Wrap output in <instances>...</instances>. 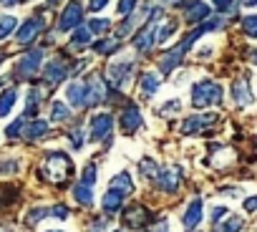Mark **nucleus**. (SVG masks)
Here are the masks:
<instances>
[{
  "label": "nucleus",
  "instance_id": "nucleus-1",
  "mask_svg": "<svg viewBox=\"0 0 257 232\" xmlns=\"http://www.w3.org/2000/svg\"><path fill=\"white\" fill-rule=\"evenodd\" d=\"M73 167H71V159L63 154V152H48L46 154V162H43V169H41V177L48 179L51 184H63L68 177H71Z\"/></svg>",
  "mask_w": 257,
  "mask_h": 232
},
{
  "label": "nucleus",
  "instance_id": "nucleus-2",
  "mask_svg": "<svg viewBox=\"0 0 257 232\" xmlns=\"http://www.w3.org/2000/svg\"><path fill=\"white\" fill-rule=\"evenodd\" d=\"M222 96H224V91H222V86L214 83V81H197V83L192 86V103H194L197 108L217 106V103H222Z\"/></svg>",
  "mask_w": 257,
  "mask_h": 232
},
{
  "label": "nucleus",
  "instance_id": "nucleus-3",
  "mask_svg": "<svg viewBox=\"0 0 257 232\" xmlns=\"http://www.w3.org/2000/svg\"><path fill=\"white\" fill-rule=\"evenodd\" d=\"M83 88H86V106H98L108 98L106 93V81L101 73H91L86 81H83Z\"/></svg>",
  "mask_w": 257,
  "mask_h": 232
},
{
  "label": "nucleus",
  "instance_id": "nucleus-4",
  "mask_svg": "<svg viewBox=\"0 0 257 232\" xmlns=\"http://www.w3.org/2000/svg\"><path fill=\"white\" fill-rule=\"evenodd\" d=\"M182 184V169L179 167H167L157 174V187L167 194H174Z\"/></svg>",
  "mask_w": 257,
  "mask_h": 232
},
{
  "label": "nucleus",
  "instance_id": "nucleus-5",
  "mask_svg": "<svg viewBox=\"0 0 257 232\" xmlns=\"http://www.w3.org/2000/svg\"><path fill=\"white\" fill-rule=\"evenodd\" d=\"M81 23H83V8H81L78 0H71L63 11V16H61V21H58V31H73Z\"/></svg>",
  "mask_w": 257,
  "mask_h": 232
},
{
  "label": "nucleus",
  "instance_id": "nucleus-6",
  "mask_svg": "<svg viewBox=\"0 0 257 232\" xmlns=\"http://www.w3.org/2000/svg\"><path fill=\"white\" fill-rule=\"evenodd\" d=\"M219 122L217 113H199V116H189L182 124V134H197V132H204L207 127H214Z\"/></svg>",
  "mask_w": 257,
  "mask_h": 232
},
{
  "label": "nucleus",
  "instance_id": "nucleus-7",
  "mask_svg": "<svg viewBox=\"0 0 257 232\" xmlns=\"http://www.w3.org/2000/svg\"><path fill=\"white\" fill-rule=\"evenodd\" d=\"M41 61H43V51H31V53H26V56L18 61V66H16V76L31 78L33 73H38Z\"/></svg>",
  "mask_w": 257,
  "mask_h": 232
},
{
  "label": "nucleus",
  "instance_id": "nucleus-8",
  "mask_svg": "<svg viewBox=\"0 0 257 232\" xmlns=\"http://www.w3.org/2000/svg\"><path fill=\"white\" fill-rule=\"evenodd\" d=\"M118 122H121V129H123L126 134L137 132V129H139V127L144 124V119H142V111H139V106H134V103L123 106V111H121V116H118Z\"/></svg>",
  "mask_w": 257,
  "mask_h": 232
},
{
  "label": "nucleus",
  "instance_id": "nucleus-9",
  "mask_svg": "<svg viewBox=\"0 0 257 232\" xmlns=\"http://www.w3.org/2000/svg\"><path fill=\"white\" fill-rule=\"evenodd\" d=\"M41 31H43V21H41V18H31V21H26V23L18 28L16 43H18V46H28V43H33V41L38 38Z\"/></svg>",
  "mask_w": 257,
  "mask_h": 232
},
{
  "label": "nucleus",
  "instance_id": "nucleus-10",
  "mask_svg": "<svg viewBox=\"0 0 257 232\" xmlns=\"http://www.w3.org/2000/svg\"><path fill=\"white\" fill-rule=\"evenodd\" d=\"M149 219H152L149 209L144 204H139V202L137 204H128L123 209V224H128V227H144Z\"/></svg>",
  "mask_w": 257,
  "mask_h": 232
},
{
  "label": "nucleus",
  "instance_id": "nucleus-11",
  "mask_svg": "<svg viewBox=\"0 0 257 232\" xmlns=\"http://www.w3.org/2000/svg\"><path fill=\"white\" fill-rule=\"evenodd\" d=\"M204 18H209V6L207 3H202V0H189V3H184V21L189 26H197Z\"/></svg>",
  "mask_w": 257,
  "mask_h": 232
},
{
  "label": "nucleus",
  "instance_id": "nucleus-12",
  "mask_svg": "<svg viewBox=\"0 0 257 232\" xmlns=\"http://www.w3.org/2000/svg\"><path fill=\"white\" fill-rule=\"evenodd\" d=\"M232 98L237 106H252L254 103V96H252V88L247 83V78H237L232 83Z\"/></svg>",
  "mask_w": 257,
  "mask_h": 232
},
{
  "label": "nucleus",
  "instance_id": "nucleus-13",
  "mask_svg": "<svg viewBox=\"0 0 257 232\" xmlns=\"http://www.w3.org/2000/svg\"><path fill=\"white\" fill-rule=\"evenodd\" d=\"M202 214H204V204H202L199 197H194V199L187 204V212H184V217H182L184 229H194V227L202 222Z\"/></svg>",
  "mask_w": 257,
  "mask_h": 232
},
{
  "label": "nucleus",
  "instance_id": "nucleus-14",
  "mask_svg": "<svg viewBox=\"0 0 257 232\" xmlns=\"http://www.w3.org/2000/svg\"><path fill=\"white\" fill-rule=\"evenodd\" d=\"M111 127H113V119L108 113H96L93 119H91V137L98 142V139H106L108 137V132H111Z\"/></svg>",
  "mask_w": 257,
  "mask_h": 232
},
{
  "label": "nucleus",
  "instance_id": "nucleus-15",
  "mask_svg": "<svg viewBox=\"0 0 257 232\" xmlns=\"http://www.w3.org/2000/svg\"><path fill=\"white\" fill-rule=\"evenodd\" d=\"M66 76H68V66L63 61L56 58V61L46 63V81H48V86H56V83L66 81Z\"/></svg>",
  "mask_w": 257,
  "mask_h": 232
},
{
  "label": "nucleus",
  "instance_id": "nucleus-16",
  "mask_svg": "<svg viewBox=\"0 0 257 232\" xmlns=\"http://www.w3.org/2000/svg\"><path fill=\"white\" fill-rule=\"evenodd\" d=\"M132 68H134V63H132V61L113 63V66H111V71H108L111 83H113V86H123V83L128 81V73H132Z\"/></svg>",
  "mask_w": 257,
  "mask_h": 232
},
{
  "label": "nucleus",
  "instance_id": "nucleus-17",
  "mask_svg": "<svg viewBox=\"0 0 257 232\" xmlns=\"http://www.w3.org/2000/svg\"><path fill=\"white\" fill-rule=\"evenodd\" d=\"M182 58H184V51H182L179 46H177V48H172L169 53H164V56H162V61H159V71H162L164 76H167V73H172V71L182 63Z\"/></svg>",
  "mask_w": 257,
  "mask_h": 232
},
{
  "label": "nucleus",
  "instance_id": "nucleus-18",
  "mask_svg": "<svg viewBox=\"0 0 257 232\" xmlns=\"http://www.w3.org/2000/svg\"><path fill=\"white\" fill-rule=\"evenodd\" d=\"M154 33H157V23H147L142 28V33L134 38V48L137 51H149L152 43H154Z\"/></svg>",
  "mask_w": 257,
  "mask_h": 232
},
{
  "label": "nucleus",
  "instance_id": "nucleus-19",
  "mask_svg": "<svg viewBox=\"0 0 257 232\" xmlns=\"http://www.w3.org/2000/svg\"><path fill=\"white\" fill-rule=\"evenodd\" d=\"M101 207H103V212H108V214L118 212V209L123 207V194L116 192V189H108V192L103 194V199H101Z\"/></svg>",
  "mask_w": 257,
  "mask_h": 232
},
{
  "label": "nucleus",
  "instance_id": "nucleus-20",
  "mask_svg": "<svg viewBox=\"0 0 257 232\" xmlns=\"http://www.w3.org/2000/svg\"><path fill=\"white\" fill-rule=\"evenodd\" d=\"M66 96H68L71 106H76V108H83V106H86V88H83V83H81V81L71 83V86H68V91H66Z\"/></svg>",
  "mask_w": 257,
  "mask_h": 232
},
{
  "label": "nucleus",
  "instance_id": "nucleus-21",
  "mask_svg": "<svg viewBox=\"0 0 257 232\" xmlns=\"http://www.w3.org/2000/svg\"><path fill=\"white\" fill-rule=\"evenodd\" d=\"M46 132H48V124H46V122H41V119H36V122L26 124L23 137H26V142H36V139H38V137H43Z\"/></svg>",
  "mask_w": 257,
  "mask_h": 232
},
{
  "label": "nucleus",
  "instance_id": "nucleus-22",
  "mask_svg": "<svg viewBox=\"0 0 257 232\" xmlns=\"http://www.w3.org/2000/svg\"><path fill=\"white\" fill-rule=\"evenodd\" d=\"M111 189H116V192H121V194L134 192V182H132V177H128V172L116 174V177L111 179Z\"/></svg>",
  "mask_w": 257,
  "mask_h": 232
},
{
  "label": "nucleus",
  "instance_id": "nucleus-23",
  "mask_svg": "<svg viewBox=\"0 0 257 232\" xmlns=\"http://www.w3.org/2000/svg\"><path fill=\"white\" fill-rule=\"evenodd\" d=\"M242 227H244L242 217L229 214L224 222H217V224H214V232H242Z\"/></svg>",
  "mask_w": 257,
  "mask_h": 232
},
{
  "label": "nucleus",
  "instance_id": "nucleus-24",
  "mask_svg": "<svg viewBox=\"0 0 257 232\" xmlns=\"http://www.w3.org/2000/svg\"><path fill=\"white\" fill-rule=\"evenodd\" d=\"M16 98H18V91L16 88H6L3 93H0V116H8L11 113Z\"/></svg>",
  "mask_w": 257,
  "mask_h": 232
},
{
  "label": "nucleus",
  "instance_id": "nucleus-25",
  "mask_svg": "<svg viewBox=\"0 0 257 232\" xmlns=\"http://www.w3.org/2000/svg\"><path fill=\"white\" fill-rule=\"evenodd\" d=\"M73 197H76V202H78V204H83V207H91V204H93L91 187H86V184H81V182L73 187Z\"/></svg>",
  "mask_w": 257,
  "mask_h": 232
},
{
  "label": "nucleus",
  "instance_id": "nucleus-26",
  "mask_svg": "<svg viewBox=\"0 0 257 232\" xmlns=\"http://www.w3.org/2000/svg\"><path fill=\"white\" fill-rule=\"evenodd\" d=\"M88 41H91L88 28H78V31L73 33V38H71V48H73V51H81V48L88 46Z\"/></svg>",
  "mask_w": 257,
  "mask_h": 232
},
{
  "label": "nucleus",
  "instance_id": "nucleus-27",
  "mask_svg": "<svg viewBox=\"0 0 257 232\" xmlns=\"http://www.w3.org/2000/svg\"><path fill=\"white\" fill-rule=\"evenodd\" d=\"M116 48H118V41H111V38H101V41L93 43V51L101 53V56H111Z\"/></svg>",
  "mask_w": 257,
  "mask_h": 232
},
{
  "label": "nucleus",
  "instance_id": "nucleus-28",
  "mask_svg": "<svg viewBox=\"0 0 257 232\" xmlns=\"http://www.w3.org/2000/svg\"><path fill=\"white\" fill-rule=\"evenodd\" d=\"M139 83H142V91H144V93L159 91V78H157V73H142Z\"/></svg>",
  "mask_w": 257,
  "mask_h": 232
},
{
  "label": "nucleus",
  "instance_id": "nucleus-29",
  "mask_svg": "<svg viewBox=\"0 0 257 232\" xmlns=\"http://www.w3.org/2000/svg\"><path fill=\"white\" fill-rule=\"evenodd\" d=\"M41 98H43V91H38V88H33V91L28 93V106H26V116L36 113V108L41 106Z\"/></svg>",
  "mask_w": 257,
  "mask_h": 232
},
{
  "label": "nucleus",
  "instance_id": "nucleus-30",
  "mask_svg": "<svg viewBox=\"0 0 257 232\" xmlns=\"http://www.w3.org/2000/svg\"><path fill=\"white\" fill-rule=\"evenodd\" d=\"M46 214H51V209H46V207H33L31 212H28V217H26V224L28 227H33L36 222H41Z\"/></svg>",
  "mask_w": 257,
  "mask_h": 232
},
{
  "label": "nucleus",
  "instance_id": "nucleus-31",
  "mask_svg": "<svg viewBox=\"0 0 257 232\" xmlns=\"http://www.w3.org/2000/svg\"><path fill=\"white\" fill-rule=\"evenodd\" d=\"M111 28V23L106 21V18H93V21H88V33H106Z\"/></svg>",
  "mask_w": 257,
  "mask_h": 232
},
{
  "label": "nucleus",
  "instance_id": "nucleus-32",
  "mask_svg": "<svg viewBox=\"0 0 257 232\" xmlns=\"http://www.w3.org/2000/svg\"><path fill=\"white\" fill-rule=\"evenodd\" d=\"M81 184L86 187H93L96 184V164H86L83 172H81Z\"/></svg>",
  "mask_w": 257,
  "mask_h": 232
},
{
  "label": "nucleus",
  "instance_id": "nucleus-33",
  "mask_svg": "<svg viewBox=\"0 0 257 232\" xmlns=\"http://www.w3.org/2000/svg\"><path fill=\"white\" fill-rule=\"evenodd\" d=\"M16 23H18V21H16L13 16H0V41H3V38L16 28Z\"/></svg>",
  "mask_w": 257,
  "mask_h": 232
},
{
  "label": "nucleus",
  "instance_id": "nucleus-34",
  "mask_svg": "<svg viewBox=\"0 0 257 232\" xmlns=\"http://www.w3.org/2000/svg\"><path fill=\"white\" fill-rule=\"evenodd\" d=\"M242 31H244L249 38H257V16H247V18H242Z\"/></svg>",
  "mask_w": 257,
  "mask_h": 232
},
{
  "label": "nucleus",
  "instance_id": "nucleus-35",
  "mask_svg": "<svg viewBox=\"0 0 257 232\" xmlns=\"http://www.w3.org/2000/svg\"><path fill=\"white\" fill-rule=\"evenodd\" d=\"M68 116H71V111H68L63 103L56 101V103H53V111H51V119H53V122H66Z\"/></svg>",
  "mask_w": 257,
  "mask_h": 232
},
{
  "label": "nucleus",
  "instance_id": "nucleus-36",
  "mask_svg": "<svg viewBox=\"0 0 257 232\" xmlns=\"http://www.w3.org/2000/svg\"><path fill=\"white\" fill-rule=\"evenodd\" d=\"M174 31H177V23H167L162 31L157 28V33H154V43H164V41H167V38H169Z\"/></svg>",
  "mask_w": 257,
  "mask_h": 232
},
{
  "label": "nucleus",
  "instance_id": "nucleus-37",
  "mask_svg": "<svg viewBox=\"0 0 257 232\" xmlns=\"http://www.w3.org/2000/svg\"><path fill=\"white\" fill-rule=\"evenodd\" d=\"M142 174L144 177H157L159 174V164H154V159H142Z\"/></svg>",
  "mask_w": 257,
  "mask_h": 232
},
{
  "label": "nucleus",
  "instance_id": "nucleus-38",
  "mask_svg": "<svg viewBox=\"0 0 257 232\" xmlns=\"http://www.w3.org/2000/svg\"><path fill=\"white\" fill-rule=\"evenodd\" d=\"M212 3H214L222 13H229V16L237 11V0H212Z\"/></svg>",
  "mask_w": 257,
  "mask_h": 232
},
{
  "label": "nucleus",
  "instance_id": "nucleus-39",
  "mask_svg": "<svg viewBox=\"0 0 257 232\" xmlns=\"http://www.w3.org/2000/svg\"><path fill=\"white\" fill-rule=\"evenodd\" d=\"M23 129H26V122H23V119H18V122H13V124L6 129V134H8L11 139H16V137H21V134H23Z\"/></svg>",
  "mask_w": 257,
  "mask_h": 232
},
{
  "label": "nucleus",
  "instance_id": "nucleus-40",
  "mask_svg": "<svg viewBox=\"0 0 257 232\" xmlns=\"http://www.w3.org/2000/svg\"><path fill=\"white\" fill-rule=\"evenodd\" d=\"M134 6H137V0H118V6H116V11L121 13V16H128L134 11Z\"/></svg>",
  "mask_w": 257,
  "mask_h": 232
},
{
  "label": "nucleus",
  "instance_id": "nucleus-41",
  "mask_svg": "<svg viewBox=\"0 0 257 232\" xmlns=\"http://www.w3.org/2000/svg\"><path fill=\"white\" fill-rule=\"evenodd\" d=\"M68 137H71V147H73V149H81V147H83V134H81V129H71Z\"/></svg>",
  "mask_w": 257,
  "mask_h": 232
},
{
  "label": "nucleus",
  "instance_id": "nucleus-42",
  "mask_svg": "<svg viewBox=\"0 0 257 232\" xmlns=\"http://www.w3.org/2000/svg\"><path fill=\"white\" fill-rule=\"evenodd\" d=\"M179 106H182V103H179L177 98H174V101H167V106H164V108H159V113H162V116H169V113L179 111Z\"/></svg>",
  "mask_w": 257,
  "mask_h": 232
},
{
  "label": "nucleus",
  "instance_id": "nucleus-43",
  "mask_svg": "<svg viewBox=\"0 0 257 232\" xmlns=\"http://www.w3.org/2000/svg\"><path fill=\"white\" fill-rule=\"evenodd\" d=\"M13 172H18V162H16V159L3 162V167H0V174H13Z\"/></svg>",
  "mask_w": 257,
  "mask_h": 232
},
{
  "label": "nucleus",
  "instance_id": "nucleus-44",
  "mask_svg": "<svg viewBox=\"0 0 257 232\" xmlns=\"http://www.w3.org/2000/svg\"><path fill=\"white\" fill-rule=\"evenodd\" d=\"M224 214H229V209H227V207H214V209H212V222L217 224Z\"/></svg>",
  "mask_w": 257,
  "mask_h": 232
},
{
  "label": "nucleus",
  "instance_id": "nucleus-45",
  "mask_svg": "<svg viewBox=\"0 0 257 232\" xmlns=\"http://www.w3.org/2000/svg\"><path fill=\"white\" fill-rule=\"evenodd\" d=\"M51 214H53V217H61V219H66V217H68V209H66L63 204H58V207H53V209H51Z\"/></svg>",
  "mask_w": 257,
  "mask_h": 232
},
{
  "label": "nucleus",
  "instance_id": "nucleus-46",
  "mask_svg": "<svg viewBox=\"0 0 257 232\" xmlns=\"http://www.w3.org/2000/svg\"><path fill=\"white\" fill-rule=\"evenodd\" d=\"M244 209H247V212H257V194L244 199Z\"/></svg>",
  "mask_w": 257,
  "mask_h": 232
},
{
  "label": "nucleus",
  "instance_id": "nucleus-47",
  "mask_svg": "<svg viewBox=\"0 0 257 232\" xmlns=\"http://www.w3.org/2000/svg\"><path fill=\"white\" fill-rule=\"evenodd\" d=\"M106 3H108V0H91L88 8H91V11H101V8H106Z\"/></svg>",
  "mask_w": 257,
  "mask_h": 232
},
{
  "label": "nucleus",
  "instance_id": "nucleus-48",
  "mask_svg": "<svg viewBox=\"0 0 257 232\" xmlns=\"http://www.w3.org/2000/svg\"><path fill=\"white\" fill-rule=\"evenodd\" d=\"M103 229H106V222L103 219H96L93 227H91V232H103Z\"/></svg>",
  "mask_w": 257,
  "mask_h": 232
},
{
  "label": "nucleus",
  "instance_id": "nucleus-49",
  "mask_svg": "<svg viewBox=\"0 0 257 232\" xmlns=\"http://www.w3.org/2000/svg\"><path fill=\"white\" fill-rule=\"evenodd\" d=\"M154 232H167V219H162V222L154 227Z\"/></svg>",
  "mask_w": 257,
  "mask_h": 232
},
{
  "label": "nucleus",
  "instance_id": "nucleus-50",
  "mask_svg": "<svg viewBox=\"0 0 257 232\" xmlns=\"http://www.w3.org/2000/svg\"><path fill=\"white\" fill-rule=\"evenodd\" d=\"M242 6H247V8H252V6H257V0H242Z\"/></svg>",
  "mask_w": 257,
  "mask_h": 232
},
{
  "label": "nucleus",
  "instance_id": "nucleus-51",
  "mask_svg": "<svg viewBox=\"0 0 257 232\" xmlns=\"http://www.w3.org/2000/svg\"><path fill=\"white\" fill-rule=\"evenodd\" d=\"M0 3H3V6H16L18 0H0Z\"/></svg>",
  "mask_w": 257,
  "mask_h": 232
},
{
  "label": "nucleus",
  "instance_id": "nucleus-52",
  "mask_svg": "<svg viewBox=\"0 0 257 232\" xmlns=\"http://www.w3.org/2000/svg\"><path fill=\"white\" fill-rule=\"evenodd\" d=\"M252 63H254V66H257V51H254V53H252Z\"/></svg>",
  "mask_w": 257,
  "mask_h": 232
},
{
  "label": "nucleus",
  "instance_id": "nucleus-53",
  "mask_svg": "<svg viewBox=\"0 0 257 232\" xmlns=\"http://www.w3.org/2000/svg\"><path fill=\"white\" fill-rule=\"evenodd\" d=\"M48 3H51V6H56V3H58V0H48Z\"/></svg>",
  "mask_w": 257,
  "mask_h": 232
},
{
  "label": "nucleus",
  "instance_id": "nucleus-54",
  "mask_svg": "<svg viewBox=\"0 0 257 232\" xmlns=\"http://www.w3.org/2000/svg\"><path fill=\"white\" fill-rule=\"evenodd\" d=\"M48 232H61V229H48Z\"/></svg>",
  "mask_w": 257,
  "mask_h": 232
},
{
  "label": "nucleus",
  "instance_id": "nucleus-55",
  "mask_svg": "<svg viewBox=\"0 0 257 232\" xmlns=\"http://www.w3.org/2000/svg\"><path fill=\"white\" fill-rule=\"evenodd\" d=\"M0 83H3V81H0Z\"/></svg>",
  "mask_w": 257,
  "mask_h": 232
}]
</instances>
